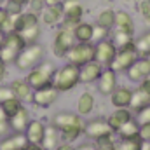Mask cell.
Returning a JSON list of instances; mask_svg holds the SVG:
<instances>
[{"label":"cell","mask_w":150,"mask_h":150,"mask_svg":"<svg viewBox=\"0 0 150 150\" xmlns=\"http://www.w3.org/2000/svg\"><path fill=\"white\" fill-rule=\"evenodd\" d=\"M44 133H45V124L42 120H30L26 129H25V136L28 140V143L32 145H40L42 143V138H44Z\"/></svg>","instance_id":"17"},{"label":"cell","mask_w":150,"mask_h":150,"mask_svg":"<svg viewBox=\"0 0 150 150\" xmlns=\"http://www.w3.org/2000/svg\"><path fill=\"white\" fill-rule=\"evenodd\" d=\"M113 44L117 45V49L119 47H124V45H127V44H131L133 40H134V35H129V33H124V32H117V30H113Z\"/></svg>","instance_id":"35"},{"label":"cell","mask_w":150,"mask_h":150,"mask_svg":"<svg viewBox=\"0 0 150 150\" xmlns=\"http://www.w3.org/2000/svg\"><path fill=\"white\" fill-rule=\"evenodd\" d=\"M126 74H127V79H129L131 82L140 84V82L150 74V59L147 56H140V58L127 68Z\"/></svg>","instance_id":"12"},{"label":"cell","mask_w":150,"mask_h":150,"mask_svg":"<svg viewBox=\"0 0 150 150\" xmlns=\"http://www.w3.org/2000/svg\"><path fill=\"white\" fill-rule=\"evenodd\" d=\"M67 61L75 67H82L94 59V44L93 42H75L67 52Z\"/></svg>","instance_id":"6"},{"label":"cell","mask_w":150,"mask_h":150,"mask_svg":"<svg viewBox=\"0 0 150 150\" xmlns=\"http://www.w3.org/2000/svg\"><path fill=\"white\" fill-rule=\"evenodd\" d=\"M101 72H103V67L96 59H93V61L79 67V79H80L82 84H93L100 79Z\"/></svg>","instance_id":"13"},{"label":"cell","mask_w":150,"mask_h":150,"mask_svg":"<svg viewBox=\"0 0 150 150\" xmlns=\"http://www.w3.org/2000/svg\"><path fill=\"white\" fill-rule=\"evenodd\" d=\"M23 150H44L40 145H32V143H28V147L26 149H23Z\"/></svg>","instance_id":"50"},{"label":"cell","mask_w":150,"mask_h":150,"mask_svg":"<svg viewBox=\"0 0 150 150\" xmlns=\"http://www.w3.org/2000/svg\"><path fill=\"white\" fill-rule=\"evenodd\" d=\"M113 23H115V11L113 9H103L98 18H96V23L98 26H103L107 30H113Z\"/></svg>","instance_id":"30"},{"label":"cell","mask_w":150,"mask_h":150,"mask_svg":"<svg viewBox=\"0 0 150 150\" xmlns=\"http://www.w3.org/2000/svg\"><path fill=\"white\" fill-rule=\"evenodd\" d=\"M131 98H133V89L127 86H117L110 94V101L115 108H129L131 105Z\"/></svg>","instance_id":"16"},{"label":"cell","mask_w":150,"mask_h":150,"mask_svg":"<svg viewBox=\"0 0 150 150\" xmlns=\"http://www.w3.org/2000/svg\"><path fill=\"white\" fill-rule=\"evenodd\" d=\"M136 44V51L140 56H149L150 54V30L143 32L138 38H134Z\"/></svg>","instance_id":"32"},{"label":"cell","mask_w":150,"mask_h":150,"mask_svg":"<svg viewBox=\"0 0 150 150\" xmlns=\"http://www.w3.org/2000/svg\"><path fill=\"white\" fill-rule=\"evenodd\" d=\"M93 33H94V25L87 21H80L74 26V37L77 42H93Z\"/></svg>","instance_id":"24"},{"label":"cell","mask_w":150,"mask_h":150,"mask_svg":"<svg viewBox=\"0 0 150 150\" xmlns=\"http://www.w3.org/2000/svg\"><path fill=\"white\" fill-rule=\"evenodd\" d=\"M124 2H131V0H124Z\"/></svg>","instance_id":"56"},{"label":"cell","mask_w":150,"mask_h":150,"mask_svg":"<svg viewBox=\"0 0 150 150\" xmlns=\"http://www.w3.org/2000/svg\"><path fill=\"white\" fill-rule=\"evenodd\" d=\"M30 112L26 107H21L12 117H9V124H11V131L14 133H25L28 122H30Z\"/></svg>","instance_id":"21"},{"label":"cell","mask_w":150,"mask_h":150,"mask_svg":"<svg viewBox=\"0 0 150 150\" xmlns=\"http://www.w3.org/2000/svg\"><path fill=\"white\" fill-rule=\"evenodd\" d=\"M26 5H28V11L40 14L44 11V7H45V0H28Z\"/></svg>","instance_id":"42"},{"label":"cell","mask_w":150,"mask_h":150,"mask_svg":"<svg viewBox=\"0 0 150 150\" xmlns=\"http://www.w3.org/2000/svg\"><path fill=\"white\" fill-rule=\"evenodd\" d=\"M75 37H74V30L70 28H65V26H59L56 35H54V40H52V52L56 58H65L67 52L70 51V47L74 45Z\"/></svg>","instance_id":"8"},{"label":"cell","mask_w":150,"mask_h":150,"mask_svg":"<svg viewBox=\"0 0 150 150\" xmlns=\"http://www.w3.org/2000/svg\"><path fill=\"white\" fill-rule=\"evenodd\" d=\"M138 58H140V54H138L136 44H134V40H133L131 44H127V45L117 49V54H115V58H113V61L110 63L108 68H112L115 74L127 72V68H129Z\"/></svg>","instance_id":"5"},{"label":"cell","mask_w":150,"mask_h":150,"mask_svg":"<svg viewBox=\"0 0 150 150\" xmlns=\"http://www.w3.org/2000/svg\"><path fill=\"white\" fill-rule=\"evenodd\" d=\"M4 7L7 9V12H9V14H21V12L25 11V7H23V5L14 4V2H4Z\"/></svg>","instance_id":"43"},{"label":"cell","mask_w":150,"mask_h":150,"mask_svg":"<svg viewBox=\"0 0 150 150\" xmlns=\"http://www.w3.org/2000/svg\"><path fill=\"white\" fill-rule=\"evenodd\" d=\"M147 58H149V59H150V54H149V56H147Z\"/></svg>","instance_id":"57"},{"label":"cell","mask_w":150,"mask_h":150,"mask_svg":"<svg viewBox=\"0 0 150 150\" xmlns=\"http://www.w3.org/2000/svg\"><path fill=\"white\" fill-rule=\"evenodd\" d=\"M56 74V67L51 61H40L37 67H33L32 70H28L26 75V82L32 86V89H40L45 86L52 84V77Z\"/></svg>","instance_id":"2"},{"label":"cell","mask_w":150,"mask_h":150,"mask_svg":"<svg viewBox=\"0 0 150 150\" xmlns=\"http://www.w3.org/2000/svg\"><path fill=\"white\" fill-rule=\"evenodd\" d=\"M84 134L94 142L101 140V138H108L113 134V129L110 127L108 120H103V119H94V120H89L87 124H84Z\"/></svg>","instance_id":"10"},{"label":"cell","mask_w":150,"mask_h":150,"mask_svg":"<svg viewBox=\"0 0 150 150\" xmlns=\"http://www.w3.org/2000/svg\"><path fill=\"white\" fill-rule=\"evenodd\" d=\"M98 82V91L103 94V96H110L113 93V89L117 87V74L113 72L112 68H103V72L100 75V79L96 80Z\"/></svg>","instance_id":"15"},{"label":"cell","mask_w":150,"mask_h":150,"mask_svg":"<svg viewBox=\"0 0 150 150\" xmlns=\"http://www.w3.org/2000/svg\"><path fill=\"white\" fill-rule=\"evenodd\" d=\"M63 7V21L59 26L70 28L74 30L75 25H79L84 18V5L80 0H63L61 2Z\"/></svg>","instance_id":"7"},{"label":"cell","mask_w":150,"mask_h":150,"mask_svg":"<svg viewBox=\"0 0 150 150\" xmlns=\"http://www.w3.org/2000/svg\"><path fill=\"white\" fill-rule=\"evenodd\" d=\"M82 133H84V124H75V126H68V127L61 129V131H59V136L63 138V142L72 143V142H75Z\"/></svg>","instance_id":"31"},{"label":"cell","mask_w":150,"mask_h":150,"mask_svg":"<svg viewBox=\"0 0 150 150\" xmlns=\"http://www.w3.org/2000/svg\"><path fill=\"white\" fill-rule=\"evenodd\" d=\"M11 131V124H9V115L4 112V108L0 107V138L7 136Z\"/></svg>","instance_id":"37"},{"label":"cell","mask_w":150,"mask_h":150,"mask_svg":"<svg viewBox=\"0 0 150 150\" xmlns=\"http://www.w3.org/2000/svg\"><path fill=\"white\" fill-rule=\"evenodd\" d=\"M54 150H74V147H72L70 143H67V142H63L61 145H58V147H56Z\"/></svg>","instance_id":"49"},{"label":"cell","mask_w":150,"mask_h":150,"mask_svg":"<svg viewBox=\"0 0 150 150\" xmlns=\"http://www.w3.org/2000/svg\"><path fill=\"white\" fill-rule=\"evenodd\" d=\"M108 35H110V30H107V28H103V26H98V25H94L93 40L100 42V40H105V38H108Z\"/></svg>","instance_id":"40"},{"label":"cell","mask_w":150,"mask_h":150,"mask_svg":"<svg viewBox=\"0 0 150 150\" xmlns=\"http://www.w3.org/2000/svg\"><path fill=\"white\" fill-rule=\"evenodd\" d=\"M113 30L124 32V33H129V35H134V21H133L131 14L127 11H117L115 12Z\"/></svg>","instance_id":"20"},{"label":"cell","mask_w":150,"mask_h":150,"mask_svg":"<svg viewBox=\"0 0 150 150\" xmlns=\"http://www.w3.org/2000/svg\"><path fill=\"white\" fill-rule=\"evenodd\" d=\"M115 133L119 134V138H120V140L138 138V136H140V124H138V120L133 117V119H129L127 122H124V124L115 131Z\"/></svg>","instance_id":"23"},{"label":"cell","mask_w":150,"mask_h":150,"mask_svg":"<svg viewBox=\"0 0 150 150\" xmlns=\"http://www.w3.org/2000/svg\"><path fill=\"white\" fill-rule=\"evenodd\" d=\"M7 18H9V12H7V9L2 5V7H0V32H2V26L5 25Z\"/></svg>","instance_id":"46"},{"label":"cell","mask_w":150,"mask_h":150,"mask_svg":"<svg viewBox=\"0 0 150 150\" xmlns=\"http://www.w3.org/2000/svg\"><path fill=\"white\" fill-rule=\"evenodd\" d=\"M44 54H45V49H44L42 44H38V42H35V44H26L23 47V51L19 52V56L16 58L14 65H16L18 70L28 72L33 67H37L40 61H44Z\"/></svg>","instance_id":"1"},{"label":"cell","mask_w":150,"mask_h":150,"mask_svg":"<svg viewBox=\"0 0 150 150\" xmlns=\"http://www.w3.org/2000/svg\"><path fill=\"white\" fill-rule=\"evenodd\" d=\"M96 150H117V145L113 143L112 136H108V138H101L96 142Z\"/></svg>","instance_id":"39"},{"label":"cell","mask_w":150,"mask_h":150,"mask_svg":"<svg viewBox=\"0 0 150 150\" xmlns=\"http://www.w3.org/2000/svg\"><path fill=\"white\" fill-rule=\"evenodd\" d=\"M25 40L23 37L18 33V32H12V33H7L4 37V42L0 45V59L5 63V65H11L16 61V58L19 56V52L23 51L25 47Z\"/></svg>","instance_id":"4"},{"label":"cell","mask_w":150,"mask_h":150,"mask_svg":"<svg viewBox=\"0 0 150 150\" xmlns=\"http://www.w3.org/2000/svg\"><path fill=\"white\" fill-rule=\"evenodd\" d=\"M142 150H150V142H143V145H142Z\"/></svg>","instance_id":"53"},{"label":"cell","mask_w":150,"mask_h":150,"mask_svg":"<svg viewBox=\"0 0 150 150\" xmlns=\"http://www.w3.org/2000/svg\"><path fill=\"white\" fill-rule=\"evenodd\" d=\"M142 145H143V140L140 136L131 140H120V145L117 150H142Z\"/></svg>","instance_id":"36"},{"label":"cell","mask_w":150,"mask_h":150,"mask_svg":"<svg viewBox=\"0 0 150 150\" xmlns=\"http://www.w3.org/2000/svg\"><path fill=\"white\" fill-rule=\"evenodd\" d=\"M74 150H96V145L94 143H82V145L75 147Z\"/></svg>","instance_id":"48"},{"label":"cell","mask_w":150,"mask_h":150,"mask_svg":"<svg viewBox=\"0 0 150 150\" xmlns=\"http://www.w3.org/2000/svg\"><path fill=\"white\" fill-rule=\"evenodd\" d=\"M129 119H133V112H131V108H115V112L110 113V117H108V124H110V127L113 129V133L124 124V122H127Z\"/></svg>","instance_id":"26"},{"label":"cell","mask_w":150,"mask_h":150,"mask_svg":"<svg viewBox=\"0 0 150 150\" xmlns=\"http://www.w3.org/2000/svg\"><path fill=\"white\" fill-rule=\"evenodd\" d=\"M9 87L12 89V93H14V96H16L18 100H21V101H32L33 89H32V86L26 82V79H16V80L11 82Z\"/></svg>","instance_id":"22"},{"label":"cell","mask_w":150,"mask_h":150,"mask_svg":"<svg viewBox=\"0 0 150 150\" xmlns=\"http://www.w3.org/2000/svg\"><path fill=\"white\" fill-rule=\"evenodd\" d=\"M0 107L4 108V112L7 113L9 117H12L14 113H16L19 108H21V107H23V101H21V100H18L16 96H12V98H9L7 101H4Z\"/></svg>","instance_id":"34"},{"label":"cell","mask_w":150,"mask_h":150,"mask_svg":"<svg viewBox=\"0 0 150 150\" xmlns=\"http://www.w3.org/2000/svg\"><path fill=\"white\" fill-rule=\"evenodd\" d=\"M4 37H5V35H4V33L0 32V45H2V42H4Z\"/></svg>","instance_id":"54"},{"label":"cell","mask_w":150,"mask_h":150,"mask_svg":"<svg viewBox=\"0 0 150 150\" xmlns=\"http://www.w3.org/2000/svg\"><path fill=\"white\" fill-rule=\"evenodd\" d=\"M138 11H140V16L145 19V23L150 25V0H140Z\"/></svg>","instance_id":"38"},{"label":"cell","mask_w":150,"mask_h":150,"mask_svg":"<svg viewBox=\"0 0 150 150\" xmlns=\"http://www.w3.org/2000/svg\"><path fill=\"white\" fill-rule=\"evenodd\" d=\"M35 25H40V14L32 12V11H23V12L18 16L16 32H21V30L30 28V26H35Z\"/></svg>","instance_id":"25"},{"label":"cell","mask_w":150,"mask_h":150,"mask_svg":"<svg viewBox=\"0 0 150 150\" xmlns=\"http://www.w3.org/2000/svg\"><path fill=\"white\" fill-rule=\"evenodd\" d=\"M40 21L47 26H59L63 21V7L61 4L56 5H45L40 12Z\"/></svg>","instance_id":"14"},{"label":"cell","mask_w":150,"mask_h":150,"mask_svg":"<svg viewBox=\"0 0 150 150\" xmlns=\"http://www.w3.org/2000/svg\"><path fill=\"white\" fill-rule=\"evenodd\" d=\"M63 0H45V5H56V4H61Z\"/></svg>","instance_id":"52"},{"label":"cell","mask_w":150,"mask_h":150,"mask_svg":"<svg viewBox=\"0 0 150 150\" xmlns=\"http://www.w3.org/2000/svg\"><path fill=\"white\" fill-rule=\"evenodd\" d=\"M94 108V96L91 93H82L77 100V113L82 115H89Z\"/></svg>","instance_id":"28"},{"label":"cell","mask_w":150,"mask_h":150,"mask_svg":"<svg viewBox=\"0 0 150 150\" xmlns=\"http://www.w3.org/2000/svg\"><path fill=\"white\" fill-rule=\"evenodd\" d=\"M140 138L143 142H150V122L140 124Z\"/></svg>","instance_id":"45"},{"label":"cell","mask_w":150,"mask_h":150,"mask_svg":"<svg viewBox=\"0 0 150 150\" xmlns=\"http://www.w3.org/2000/svg\"><path fill=\"white\" fill-rule=\"evenodd\" d=\"M58 94L59 91L51 84V86H45V87H40L35 89L33 94H32V103L38 107V108H49L56 100H58Z\"/></svg>","instance_id":"11"},{"label":"cell","mask_w":150,"mask_h":150,"mask_svg":"<svg viewBox=\"0 0 150 150\" xmlns=\"http://www.w3.org/2000/svg\"><path fill=\"white\" fill-rule=\"evenodd\" d=\"M28 147V140L25 133H14L7 134L0 140V150H23Z\"/></svg>","instance_id":"18"},{"label":"cell","mask_w":150,"mask_h":150,"mask_svg":"<svg viewBox=\"0 0 150 150\" xmlns=\"http://www.w3.org/2000/svg\"><path fill=\"white\" fill-rule=\"evenodd\" d=\"M79 82H80V79H79V67H75L72 63H67L61 68H56V74L52 77V86L59 93H67V91L74 89Z\"/></svg>","instance_id":"3"},{"label":"cell","mask_w":150,"mask_h":150,"mask_svg":"<svg viewBox=\"0 0 150 150\" xmlns=\"http://www.w3.org/2000/svg\"><path fill=\"white\" fill-rule=\"evenodd\" d=\"M58 131L68 127V126H75V124H84L82 117L79 113H72V112H58L52 117V122H51Z\"/></svg>","instance_id":"19"},{"label":"cell","mask_w":150,"mask_h":150,"mask_svg":"<svg viewBox=\"0 0 150 150\" xmlns=\"http://www.w3.org/2000/svg\"><path fill=\"white\" fill-rule=\"evenodd\" d=\"M59 145V131L51 124V126H45V133H44V138H42V143L40 147L44 150H54Z\"/></svg>","instance_id":"27"},{"label":"cell","mask_w":150,"mask_h":150,"mask_svg":"<svg viewBox=\"0 0 150 150\" xmlns=\"http://www.w3.org/2000/svg\"><path fill=\"white\" fill-rule=\"evenodd\" d=\"M5 2H14V4H19V5H23V7L28 4V0H5Z\"/></svg>","instance_id":"51"},{"label":"cell","mask_w":150,"mask_h":150,"mask_svg":"<svg viewBox=\"0 0 150 150\" xmlns=\"http://www.w3.org/2000/svg\"><path fill=\"white\" fill-rule=\"evenodd\" d=\"M5 75H7V65L0 59V84L4 82V79H5Z\"/></svg>","instance_id":"47"},{"label":"cell","mask_w":150,"mask_h":150,"mask_svg":"<svg viewBox=\"0 0 150 150\" xmlns=\"http://www.w3.org/2000/svg\"><path fill=\"white\" fill-rule=\"evenodd\" d=\"M12 96H14L12 89H11L9 86H2V84H0V105H2L4 101H7L9 98H12Z\"/></svg>","instance_id":"44"},{"label":"cell","mask_w":150,"mask_h":150,"mask_svg":"<svg viewBox=\"0 0 150 150\" xmlns=\"http://www.w3.org/2000/svg\"><path fill=\"white\" fill-rule=\"evenodd\" d=\"M136 120H138V124L150 122V105L143 107L142 110H138V112H136Z\"/></svg>","instance_id":"41"},{"label":"cell","mask_w":150,"mask_h":150,"mask_svg":"<svg viewBox=\"0 0 150 150\" xmlns=\"http://www.w3.org/2000/svg\"><path fill=\"white\" fill-rule=\"evenodd\" d=\"M23 40H25V44H35L40 37V33H42V28H40V25H35V26H30V28H25V30H21V32H18Z\"/></svg>","instance_id":"33"},{"label":"cell","mask_w":150,"mask_h":150,"mask_svg":"<svg viewBox=\"0 0 150 150\" xmlns=\"http://www.w3.org/2000/svg\"><path fill=\"white\" fill-rule=\"evenodd\" d=\"M147 105H150V94H147L145 91H142L140 87L133 89V98H131L129 108L134 110V112H138V110H142V108L147 107Z\"/></svg>","instance_id":"29"},{"label":"cell","mask_w":150,"mask_h":150,"mask_svg":"<svg viewBox=\"0 0 150 150\" xmlns=\"http://www.w3.org/2000/svg\"><path fill=\"white\" fill-rule=\"evenodd\" d=\"M115 54H117V45L113 44L112 38H105L94 44V59L101 67H110Z\"/></svg>","instance_id":"9"},{"label":"cell","mask_w":150,"mask_h":150,"mask_svg":"<svg viewBox=\"0 0 150 150\" xmlns=\"http://www.w3.org/2000/svg\"><path fill=\"white\" fill-rule=\"evenodd\" d=\"M4 2H5V0H0V7H2V5H4Z\"/></svg>","instance_id":"55"}]
</instances>
